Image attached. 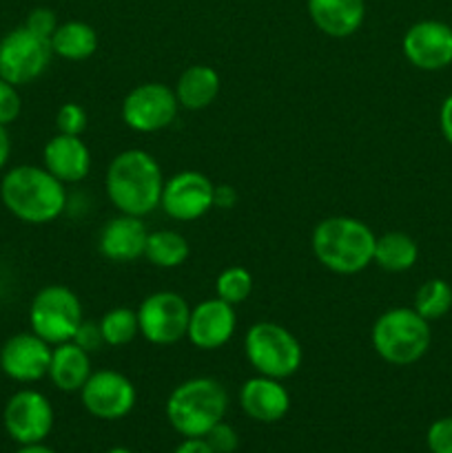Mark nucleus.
Returning <instances> with one entry per match:
<instances>
[{
	"label": "nucleus",
	"instance_id": "obj_40",
	"mask_svg": "<svg viewBox=\"0 0 452 453\" xmlns=\"http://www.w3.org/2000/svg\"><path fill=\"white\" fill-rule=\"evenodd\" d=\"M106 453H133L131 449H127V447H111Z\"/></svg>",
	"mask_w": 452,
	"mask_h": 453
},
{
	"label": "nucleus",
	"instance_id": "obj_15",
	"mask_svg": "<svg viewBox=\"0 0 452 453\" xmlns=\"http://www.w3.org/2000/svg\"><path fill=\"white\" fill-rule=\"evenodd\" d=\"M53 345L35 332H18L0 348V370L16 383H38L49 374Z\"/></svg>",
	"mask_w": 452,
	"mask_h": 453
},
{
	"label": "nucleus",
	"instance_id": "obj_2",
	"mask_svg": "<svg viewBox=\"0 0 452 453\" xmlns=\"http://www.w3.org/2000/svg\"><path fill=\"white\" fill-rule=\"evenodd\" d=\"M0 199L16 219L43 226L56 221L66 211V190L44 166H13L0 181Z\"/></svg>",
	"mask_w": 452,
	"mask_h": 453
},
{
	"label": "nucleus",
	"instance_id": "obj_33",
	"mask_svg": "<svg viewBox=\"0 0 452 453\" xmlns=\"http://www.w3.org/2000/svg\"><path fill=\"white\" fill-rule=\"evenodd\" d=\"M25 27L29 31H34L35 35H40V38L51 40L53 31L58 29V18L51 9L38 7L34 9V12H29V16H27L25 20Z\"/></svg>",
	"mask_w": 452,
	"mask_h": 453
},
{
	"label": "nucleus",
	"instance_id": "obj_34",
	"mask_svg": "<svg viewBox=\"0 0 452 453\" xmlns=\"http://www.w3.org/2000/svg\"><path fill=\"white\" fill-rule=\"evenodd\" d=\"M74 343H78L80 348L87 349L89 354L97 352V349L105 345V339H102V332H100V323L87 321V319H84V321L80 323L78 332H75Z\"/></svg>",
	"mask_w": 452,
	"mask_h": 453
},
{
	"label": "nucleus",
	"instance_id": "obj_23",
	"mask_svg": "<svg viewBox=\"0 0 452 453\" xmlns=\"http://www.w3.org/2000/svg\"><path fill=\"white\" fill-rule=\"evenodd\" d=\"M51 51L53 56L65 58V60L80 62L87 60L97 49V34L91 25L82 20H69L58 25L51 35Z\"/></svg>",
	"mask_w": 452,
	"mask_h": 453
},
{
	"label": "nucleus",
	"instance_id": "obj_18",
	"mask_svg": "<svg viewBox=\"0 0 452 453\" xmlns=\"http://www.w3.org/2000/svg\"><path fill=\"white\" fill-rule=\"evenodd\" d=\"M239 405L257 423H279L291 410V394L279 379L257 374L239 389Z\"/></svg>",
	"mask_w": 452,
	"mask_h": 453
},
{
	"label": "nucleus",
	"instance_id": "obj_1",
	"mask_svg": "<svg viewBox=\"0 0 452 453\" xmlns=\"http://www.w3.org/2000/svg\"><path fill=\"white\" fill-rule=\"evenodd\" d=\"M162 188V168L158 159L144 149L122 150L106 166V197L124 215H151L155 208H160Z\"/></svg>",
	"mask_w": 452,
	"mask_h": 453
},
{
	"label": "nucleus",
	"instance_id": "obj_38",
	"mask_svg": "<svg viewBox=\"0 0 452 453\" xmlns=\"http://www.w3.org/2000/svg\"><path fill=\"white\" fill-rule=\"evenodd\" d=\"M9 155H12V137H9L7 127H0V171L7 166Z\"/></svg>",
	"mask_w": 452,
	"mask_h": 453
},
{
	"label": "nucleus",
	"instance_id": "obj_3",
	"mask_svg": "<svg viewBox=\"0 0 452 453\" xmlns=\"http://www.w3.org/2000/svg\"><path fill=\"white\" fill-rule=\"evenodd\" d=\"M377 234L355 217L337 215L319 221L310 248L319 264L335 274H357L372 264Z\"/></svg>",
	"mask_w": 452,
	"mask_h": 453
},
{
	"label": "nucleus",
	"instance_id": "obj_10",
	"mask_svg": "<svg viewBox=\"0 0 452 453\" xmlns=\"http://www.w3.org/2000/svg\"><path fill=\"white\" fill-rule=\"evenodd\" d=\"M180 102L175 91L162 82H144L127 93L122 100V122L136 133H155L171 127L177 118Z\"/></svg>",
	"mask_w": 452,
	"mask_h": 453
},
{
	"label": "nucleus",
	"instance_id": "obj_24",
	"mask_svg": "<svg viewBox=\"0 0 452 453\" xmlns=\"http://www.w3.org/2000/svg\"><path fill=\"white\" fill-rule=\"evenodd\" d=\"M419 261V246L415 239L406 233H386L377 237L375 242V257L372 264L379 265L386 273H406V270L415 268Z\"/></svg>",
	"mask_w": 452,
	"mask_h": 453
},
{
	"label": "nucleus",
	"instance_id": "obj_28",
	"mask_svg": "<svg viewBox=\"0 0 452 453\" xmlns=\"http://www.w3.org/2000/svg\"><path fill=\"white\" fill-rule=\"evenodd\" d=\"M253 274L242 265H229L215 279V296L230 305H239L251 296Z\"/></svg>",
	"mask_w": 452,
	"mask_h": 453
},
{
	"label": "nucleus",
	"instance_id": "obj_14",
	"mask_svg": "<svg viewBox=\"0 0 452 453\" xmlns=\"http://www.w3.org/2000/svg\"><path fill=\"white\" fill-rule=\"evenodd\" d=\"M406 60L419 71H443L452 65V27L441 20H419L403 34Z\"/></svg>",
	"mask_w": 452,
	"mask_h": 453
},
{
	"label": "nucleus",
	"instance_id": "obj_11",
	"mask_svg": "<svg viewBox=\"0 0 452 453\" xmlns=\"http://www.w3.org/2000/svg\"><path fill=\"white\" fill-rule=\"evenodd\" d=\"M82 407L100 420H120L133 411L137 403V389L131 379L115 370L93 372L80 389Z\"/></svg>",
	"mask_w": 452,
	"mask_h": 453
},
{
	"label": "nucleus",
	"instance_id": "obj_31",
	"mask_svg": "<svg viewBox=\"0 0 452 453\" xmlns=\"http://www.w3.org/2000/svg\"><path fill=\"white\" fill-rule=\"evenodd\" d=\"M425 442L430 453H452V416L434 420L425 434Z\"/></svg>",
	"mask_w": 452,
	"mask_h": 453
},
{
	"label": "nucleus",
	"instance_id": "obj_9",
	"mask_svg": "<svg viewBox=\"0 0 452 453\" xmlns=\"http://www.w3.org/2000/svg\"><path fill=\"white\" fill-rule=\"evenodd\" d=\"M191 305L177 292L160 290L144 296L137 308L140 336L153 345H173L186 336Z\"/></svg>",
	"mask_w": 452,
	"mask_h": 453
},
{
	"label": "nucleus",
	"instance_id": "obj_8",
	"mask_svg": "<svg viewBox=\"0 0 452 453\" xmlns=\"http://www.w3.org/2000/svg\"><path fill=\"white\" fill-rule=\"evenodd\" d=\"M51 42L40 38L25 25L16 27L0 40V78L13 87L38 80L51 65Z\"/></svg>",
	"mask_w": 452,
	"mask_h": 453
},
{
	"label": "nucleus",
	"instance_id": "obj_35",
	"mask_svg": "<svg viewBox=\"0 0 452 453\" xmlns=\"http://www.w3.org/2000/svg\"><path fill=\"white\" fill-rule=\"evenodd\" d=\"M439 131H441L443 140L452 146V93L443 97L441 106H439Z\"/></svg>",
	"mask_w": 452,
	"mask_h": 453
},
{
	"label": "nucleus",
	"instance_id": "obj_30",
	"mask_svg": "<svg viewBox=\"0 0 452 453\" xmlns=\"http://www.w3.org/2000/svg\"><path fill=\"white\" fill-rule=\"evenodd\" d=\"M22 111V100L18 87L0 78V127H9L18 119Z\"/></svg>",
	"mask_w": 452,
	"mask_h": 453
},
{
	"label": "nucleus",
	"instance_id": "obj_20",
	"mask_svg": "<svg viewBox=\"0 0 452 453\" xmlns=\"http://www.w3.org/2000/svg\"><path fill=\"white\" fill-rule=\"evenodd\" d=\"M306 9L322 34L350 38L366 20V0H306Z\"/></svg>",
	"mask_w": 452,
	"mask_h": 453
},
{
	"label": "nucleus",
	"instance_id": "obj_5",
	"mask_svg": "<svg viewBox=\"0 0 452 453\" xmlns=\"http://www.w3.org/2000/svg\"><path fill=\"white\" fill-rule=\"evenodd\" d=\"M370 341L381 361L408 367L428 354L433 332L430 323L417 314L415 308H390L377 317Z\"/></svg>",
	"mask_w": 452,
	"mask_h": 453
},
{
	"label": "nucleus",
	"instance_id": "obj_17",
	"mask_svg": "<svg viewBox=\"0 0 452 453\" xmlns=\"http://www.w3.org/2000/svg\"><path fill=\"white\" fill-rule=\"evenodd\" d=\"M146 237H149V230H146L142 217L120 212L118 217L102 226L100 237H97V250L106 261L131 264V261L144 257Z\"/></svg>",
	"mask_w": 452,
	"mask_h": 453
},
{
	"label": "nucleus",
	"instance_id": "obj_26",
	"mask_svg": "<svg viewBox=\"0 0 452 453\" xmlns=\"http://www.w3.org/2000/svg\"><path fill=\"white\" fill-rule=\"evenodd\" d=\"M412 308L428 323L439 321L452 310V286L446 279H428L417 290Z\"/></svg>",
	"mask_w": 452,
	"mask_h": 453
},
{
	"label": "nucleus",
	"instance_id": "obj_27",
	"mask_svg": "<svg viewBox=\"0 0 452 453\" xmlns=\"http://www.w3.org/2000/svg\"><path fill=\"white\" fill-rule=\"evenodd\" d=\"M100 332L105 345L109 348H124L131 343L137 334H140V326H137V310L133 308H111L109 312L102 314Z\"/></svg>",
	"mask_w": 452,
	"mask_h": 453
},
{
	"label": "nucleus",
	"instance_id": "obj_37",
	"mask_svg": "<svg viewBox=\"0 0 452 453\" xmlns=\"http://www.w3.org/2000/svg\"><path fill=\"white\" fill-rule=\"evenodd\" d=\"M173 453H215L204 438H184Z\"/></svg>",
	"mask_w": 452,
	"mask_h": 453
},
{
	"label": "nucleus",
	"instance_id": "obj_7",
	"mask_svg": "<svg viewBox=\"0 0 452 453\" xmlns=\"http://www.w3.org/2000/svg\"><path fill=\"white\" fill-rule=\"evenodd\" d=\"M84 321L82 301L66 286H44L35 292L29 305L31 332L47 341L49 345H60L74 341L80 323Z\"/></svg>",
	"mask_w": 452,
	"mask_h": 453
},
{
	"label": "nucleus",
	"instance_id": "obj_19",
	"mask_svg": "<svg viewBox=\"0 0 452 453\" xmlns=\"http://www.w3.org/2000/svg\"><path fill=\"white\" fill-rule=\"evenodd\" d=\"M43 166L62 184H78L91 171V150L80 135L58 133L44 144Z\"/></svg>",
	"mask_w": 452,
	"mask_h": 453
},
{
	"label": "nucleus",
	"instance_id": "obj_4",
	"mask_svg": "<svg viewBox=\"0 0 452 453\" xmlns=\"http://www.w3.org/2000/svg\"><path fill=\"white\" fill-rule=\"evenodd\" d=\"M229 410V394L217 379L195 376L177 385L167 398V420L180 436L204 438Z\"/></svg>",
	"mask_w": 452,
	"mask_h": 453
},
{
	"label": "nucleus",
	"instance_id": "obj_22",
	"mask_svg": "<svg viewBox=\"0 0 452 453\" xmlns=\"http://www.w3.org/2000/svg\"><path fill=\"white\" fill-rule=\"evenodd\" d=\"M222 80L213 66L208 65H193L177 78L175 97L182 109L186 111H202L215 102L220 96Z\"/></svg>",
	"mask_w": 452,
	"mask_h": 453
},
{
	"label": "nucleus",
	"instance_id": "obj_16",
	"mask_svg": "<svg viewBox=\"0 0 452 453\" xmlns=\"http://www.w3.org/2000/svg\"><path fill=\"white\" fill-rule=\"evenodd\" d=\"M235 330H238L235 305L213 296V299H207L191 308L186 339L191 341L193 348L204 349V352L224 348L233 339Z\"/></svg>",
	"mask_w": 452,
	"mask_h": 453
},
{
	"label": "nucleus",
	"instance_id": "obj_25",
	"mask_svg": "<svg viewBox=\"0 0 452 453\" xmlns=\"http://www.w3.org/2000/svg\"><path fill=\"white\" fill-rule=\"evenodd\" d=\"M144 257L155 268H180L189 261L191 243L177 230H155L146 237Z\"/></svg>",
	"mask_w": 452,
	"mask_h": 453
},
{
	"label": "nucleus",
	"instance_id": "obj_39",
	"mask_svg": "<svg viewBox=\"0 0 452 453\" xmlns=\"http://www.w3.org/2000/svg\"><path fill=\"white\" fill-rule=\"evenodd\" d=\"M16 453H56V451L49 449V447L43 445V442H34V445H20V449Z\"/></svg>",
	"mask_w": 452,
	"mask_h": 453
},
{
	"label": "nucleus",
	"instance_id": "obj_29",
	"mask_svg": "<svg viewBox=\"0 0 452 453\" xmlns=\"http://www.w3.org/2000/svg\"><path fill=\"white\" fill-rule=\"evenodd\" d=\"M87 111L84 106H80L78 102H66L58 109L56 113V128L58 133H65V135H82L87 131Z\"/></svg>",
	"mask_w": 452,
	"mask_h": 453
},
{
	"label": "nucleus",
	"instance_id": "obj_21",
	"mask_svg": "<svg viewBox=\"0 0 452 453\" xmlns=\"http://www.w3.org/2000/svg\"><path fill=\"white\" fill-rule=\"evenodd\" d=\"M91 374V357H89L87 349H82L78 343H74V341L53 345L47 376L51 379V383L56 385V389L69 394L80 392Z\"/></svg>",
	"mask_w": 452,
	"mask_h": 453
},
{
	"label": "nucleus",
	"instance_id": "obj_13",
	"mask_svg": "<svg viewBox=\"0 0 452 453\" xmlns=\"http://www.w3.org/2000/svg\"><path fill=\"white\" fill-rule=\"evenodd\" d=\"M215 184L199 171H180L164 180L160 208L175 221H195L213 211Z\"/></svg>",
	"mask_w": 452,
	"mask_h": 453
},
{
	"label": "nucleus",
	"instance_id": "obj_32",
	"mask_svg": "<svg viewBox=\"0 0 452 453\" xmlns=\"http://www.w3.org/2000/svg\"><path fill=\"white\" fill-rule=\"evenodd\" d=\"M204 441L208 442V447L215 453H233L239 447L238 432H235L229 423H224V420L217 423L215 427L204 436Z\"/></svg>",
	"mask_w": 452,
	"mask_h": 453
},
{
	"label": "nucleus",
	"instance_id": "obj_36",
	"mask_svg": "<svg viewBox=\"0 0 452 453\" xmlns=\"http://www.w3.org/2000/svg\"><path fill=\"white\" fill-rule=\"evenodd\" d=\"M238 203V190L229 184L215 186V193H213V208H222V211H230Z\"/></svg>",
	"mask_w": 452,
	"mask_h": 453
},
{
	"label": "nucleus",
	"instance_id": "obj_12",
	"mask_svg": "<svg viewBox=\"0 0 452 453\" xmlns=\"http://www.w3.org/2000/svg\"><path fill=\"white\" fill-rule=\"evenodd\" d=\"M3 423L18 445L44 442L53 429V407L38 389H20L4 405Z\"/></svg>",
	"mask_w": 452,
	"mask_h": 453
},
{
	"label": "nucleus",
	"instance_id": "obj_6",
	"mask_svg": "<svg viewBox=\"0 0 452 453\" xmlns=\"http://www.w3.org/2000/svg\"><path fill=\"white\" fill-rule=\"evenodd\" d=\"M244 354L257 374L279 380L297 374L304 361V349L297 336L273 321H257L248 327Z\"/></svg>",
	"mask_w": 452,
	"mask_h": 453
}]
</instances>
